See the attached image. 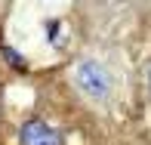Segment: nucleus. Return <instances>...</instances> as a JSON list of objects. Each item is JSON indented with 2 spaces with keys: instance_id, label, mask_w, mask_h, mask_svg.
Instances as JSON below:
<instances>
[{
  "instance_id": "obj_1",
  "label": "nucleus",
  "mask_w": 151,
  "mask_h": 145,
  "mask_svg": "<svg viewBox=\"0 0 151 145\" xmlns=\"http://www.w3.org/2000/svg\"><path fill=\"white\" fill-rule=\"evenodd\" d=\"M74 87L86 96L90 102H108L111 99V71L99 59H80L74 65Z\"/></svg>"
},
{
  "instance_id": "obj_2",
  "label": "nucleus",
  "mask_w": 151,
  "mask_h": 145,
  "mask_svg": "<svg viewBox=\"0 0 151 145\" xmlns=\"http://www.w3.org/2000/svg\"><path fill=\"white\" fill-rule=\"evenodd\" d=\"M19 142L22 145H65V139L59 136L56 127H50L40 117H28L19 130Z\"/></svg>"
},
{
  "instance_id": "obj_3",
  "label": "nucleus",
  "mask_w": 151,
  "mask_h": 145,
  "mask_svg": "<svg viewBox=\"0 0 151 145\" xmlns=\"http://www.w3.org/2000/svg\"><path fill=\"white\" fill-rule=\"evenodd\" d=\"M148 87H151V71H148Z\"/></svg>"
}]
</instances>
